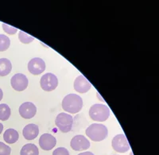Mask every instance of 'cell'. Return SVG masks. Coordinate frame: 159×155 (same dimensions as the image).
<instances>
[{
  "label": "cell",
  "instance_id": "obj_1",
  "mask_svg": "<svg viewBox=\"0 0 159 155\" xmlns=\"http://www.w3.org/2000/svg\"><path fill=\"white\" fill-rule=\"evenodd\" d=\"M83 99L76 94H69L62 100V108L71 114H76L82 109Z\"/></svg>",
  "mask_w": 159,
  "mask_h": 155
},
{
  "label": "cell",
  "instance_id": "obj_2",
  "mask_svg": "<svg viewBox=\"0 0 159 155\" xmlns=\"http://www.w3.org/2000/svg\"><path fill=\"white\" fill-rule=\"evenodd\" d=\"M86 134L94 142H100L107 137L108 130L107 126L99 123H93L86 129Z\"/></svg>",
  "mask_w": 159,
  "mask_h": 155
},
{
  "label": "cell",
  "instance_id": "obj_3",
  "mask_svg": "<svg viewBox=\"0 0 159 155\" xmlns=\"http://www.w3.org/2000/svg\"><path fill=\"white\" fill-rule=\"evenodd\" d=\"M89 116L92 120L97 122H104L110 116V109L107 105L96 103L92 105L90 107Z\"/></svg>",
  "mask_w": 159,
  "mask_h": 155
},
{
  "label": "cell",
  "instance_id": "obj_4",
  "mask_svg": "<svg viewBox=\"0 0 159 155\" xmlns=\"http://www.w3.org/2000/svg\"><path fill=\"white\" fill-rule=\"evenodd\" d=\"M57 127L63 133H68L71 130L73 125V118L67 113H60L55 120Z\"/></svg>",
  "mask_w": 159,
  "mask_h": 155
},
{
  "label": "cell",
  "instance_id": "obj_5",
  "mask_svg": "<svg viewBox=\"0 0 159 155\" xmlns=\"http://www.w3.org/2000/svg\"><path fill=\"white\" fill-rule=\"evenodd\" d=\"M40 84L42 89L45 92H51L56 89L58 85V80L57 77L55 76L54 74L46 73L44 74L41 78L40 80Z\"/></svg>",
  "mask_w": 159,
  "mask_h": 155
},
{
  "label": "cell",
  "instance_id": "obj_6",
  "mask_svg": "<svg viewBox=\"0 0 159 155\" xmlns=\"http://www.w3.org/2000/svg\"><path fill=\"white\" fill-rule=\"evenodd\" d=\"M111 144L113 149L119 153H126L130 150V146H129L127 137L123 134L115 136L112 139Z\"/></svg>",
  "mask_w": 159,
  "mask_h": 155
},
{
  "label": "cell",
  "instance_id": "obj_7",
  "mask_svg": "<svg viewBox=\"0 0 159 155\" xmlns=\"http://www.w3.org/2000/svg\"><path fill=\"white\" fill-rule=\"evenodd\" d=\"M28 83L29 81L27 77L22 73L15 74L11 80V86L17 92H22L26 89L28 87Z\"/></svg>",
  "mask_w": 159,
  "mask_h": 155
},
{
  "label": "cell",
  "instance_id": "obj_8",
  "mask_svg": "<svg viewBox=\"0 0 159 155\" xmlns=\"http://www.w3.org/2000/svg\"><path fill=\"white\" fill-rule=\"evenodd\" d=\"M70 146L75 151L86 150L90 147V142L84 135H76L71 140Z\"/></svg>",
  "mask_w": 159,
  "mask_h": 155
},
{
  "label": "cell",
  "instance_id": "obj_9",
  "mask_svg": "<svg viewBox=\"0 0 159 155\" xmlns=\"http://www.w3.org/2000/svg\"><path fill=\"white\" fill-rule=\"evenodd\" d=\"M45 63L42 58L35 57L28 63V70L33 75H40L45 71Z\"/></svg>",
  "mask_w": 159,
  "mask_h": 155
},
{
  "label": "cell",
  "instance_id": "obj_10",
  "mask_svg": "<svg viewBox=\"0 0 159 155\" xmlns=\"http://www.w3.org/2000/svg\"><path fill=\"white\" fill-rule=\"evenodd\" d=\"M37 113V107L31 102H25L19 107V114L23 119H32Z\"/></svg>",
  "mask_w": 159,
  "mask_h": 155
},
{
  "label": "cell",
  "instance_id": "obj_11",
  "mask_svg": "<svg viewBox=\"0 0 159 155\" xmlns=\"http://www.w3.org/2000/svg\"><path fill=\"white\" fill-rule=\"evenodd\" d=\"M57 144V139L54 136L48 133L43 134L39 139V145L42 150L49 151Z\"/></svg>",
  "mask_w": 159,
  "mask_h": 155
},
{
  "label": "cell",
  "instance_id": "obj_12",
  "mask_svg": "<svg viewBox=\"0 0 159 155\" xmlns=\"http://www.w3.org/2000/svg\"><path fill=\"white\" fill-rule=\"evenodd\" d=\"M91 87L90 82L83 75H80L75 80L74 89L79 93H86L90 90Z\"/></svg>",
  "mask_w": 159,
  "mask_h": 155
},
{
  "label": "cell",
  "instance_id": "obj_13",
  "mask_svg": "<svg viewBox=\"0 0 159 155\" xmlns=\"http://www.w3.org/2000/svg\"><path fill=\"white\" fill-rule=\"evenodd\" d=\"M39 133V128L38 126L34 123L28 124L23 128V136L26 140H33V139H36L37 136L38 135Z\"/></svg>",
  "mask_w": 159,
  "mask_h": 155
},
{
  "label": "cell",
  "instance_id": "obj_14",
  "mask_svg": "<svg viewBox=\"0 0 159 155\" xmlns=\"http://www.w3.org/2000/svg\"><path fill=\"white\" fill-rule=\"evenodd\" d=\"M19 134L18 132L15 129H7L3 134V139L6 143L8 144H13L15 143L18 140Z\"/></svg>",
  "mask_w": 159,
  "mask_h": 155
},
{
  "label": "cell",
  "instance_id": "obj_15",
  "mask_svg": "<svg viewBox=\"0 0 159 155\" xmlns=\"http://www.w3.org/2000/svg\"><path fill=\"white\" fill-rule=\"evenodd\" d=\"M12 70V65L10 60L7 58L0 59V76H7Z\"/></svg>",
  "mask_w": 159,
  "mask_h": 155
},
{
  "label": "cell",
  "instance_id": "obj_16",
  "mask_svg": "<svg viewBox=\"0 0 159 155\" xmlns=\"http://www.w3.org/2000/svg\"><path fill=\"white\" fill-rule=\"evenodd\" d=\"M20 155H39V150L34 144L29 143L22 146Z\"/></svg>",
  "mask_w": 159,
  "mask_h": 155
},
{
  "label": "cell",
  "instance_id": "obj_17",
  "mask_svg": "<svg viewBox=\"0 0 159 155\" xmlns=\"http://www.w3.org/2000/svg\"><path fill=\"white\" fill-rule=\"evenodd\" d=\"M11 108L7 104H0V120L7 121L11 116Z\"/></svg>",
  "mask_w": 159,
  "mask_h": 155
},
{
  "label": "cell",
  "instance_id": "obj_18",
  "mask_svg": "<svg viewBox=\"0 0 159 155\" xmlns=\"http://www.w3.org/2000/svg\"><path fill=\"white\" fill-rule=\"evenodd\" d=\"M11 45V40L7 36L0 34V52H3L8 49Z\"/></svg>",
  "mask_w": 159,
  "mask_h": 155
},
{
  "label": "cell",
  "instance_id": "obj_19",
  "mask_svg": "<svg viewBox=\"0 0 159 155\" xmlns=\"http://www.w3.org/2000/svg\"><path fill=\"white\" fill-rule=\"evenodd\" d=\"M18 38H19L20 42L23 44H30L34 40V37H32L30 34H27L26 33L23 32V31H19Z\"/></svg>",
  "mask_w": 159,
  "mask_h": 155
},
{
  "label": "cell",
  "instance_id": "obj_20",
  "mask_svg": "<svg viewBox=\"0 0 159 155\" xmlns=\"http://www.w3.org/2000/svg\"><path fill=\"white\" fill-rule=\"evenodd\" d=\"M2 29H3V30L5 31L7 34H8L13 35L18 32V29H17V28L13 27V26L7 25V24L2 23Z\"/></svg>",
  "mask_w": 159,
  "mask_h": 155
},
{
  "label": "cell",
  "instance_id": "obj_21",
  "mask_svg": "<svg viewBox=\"0 0 159 155\" xmlns=\"http://www.w3.org/2000/svg\"><path fill=\"white\" fill-rule=\"evenodd\" d=\"M11 149L7 145L0 142V155H11Z\"/></svg>",
  "mask_w": 159,
  "mask_h": 155
},
{
  "label": "cell",
  "instance_id": "obj_22",
  "mask_svg": "<svg viewBox=\"0 0 159 155\" xmlns=\"http://www.w3.org/2000/svg\"><path fill=\"white\" fill-rule=\"evenodd\" d=\"M52 155H69V152L66 148L59 147L53 150Z\"/></svg>",
  "mask_w": 159,
  "mask_h": 155
},
{
  "label": "cell",
  "instance_id": "obj_23",
  "mask_svg": "<svg viewBox=\"0 0 159 155\" xmlns=\"http://www.w3.org/2000/svg\"><path fill=\"white\" fill-rule=\"evenodd\" d=\"M78 155H95L94 153H92V152H89V151H86V152H84V153H79Z\"/></svg>",
  "mask_w": 159,
  "mask_h": 155
},
{
  "label": "cell",
  "instance_id": "obj_24",
  "mask_svg": "<svg viewBox=\"0 0 159 155\" xmlns=\"http://www.w3.org/2000/svg\"><path fill=\"white\" fill-rule=\"evenodd\" d=\"M3 130V125L2 123H0V134H2V131Z\"/></svg>",
  "mask_w": 159,
  "mask_h": 155
},
{
  "label": "cell",
  "instance_id": "obj_25",
  "mask_svg": "<svg viewBox=\"0 0 159 155\" xmlns=\"http://www.w3.org/2000/svg\"><path fill=\"white\" fill-rule=\"evenodd\" d=\"M2 96H3V93H2V89H0V101L2 100Z\"/></svg>",
  "mask_w": 159,
  "mask_h": 155
},
{
  "label": "cell",
  "instance_id": "obj_26",
  "mask_svg": "<svg viewBox=\"0 0 159 155\" xmlns=\"http://www.w3.org/2000/svg\"><path fill=\"white\" fill-rule=\"evenodd\" d=\"M130 155H133V153H130Z\"/></svg>",
  "mask_w": 159,
  "mask_h": 155
}]
</instances>
